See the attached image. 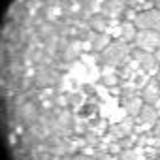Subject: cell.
I'll return each mask as SVG.
<instances>
[{"instance_id":"obj_1","label":"cell","mask_w":160,"mask_h":160,"mask_svg":"<svg viewBox=\"0 0 160 160\" xmlns=\"http://www.w3.org/2000/svg\"><path fill=\"white\" fill-rule=\"evenodd\" d=\"M0 130L12 160H160V0H10Z\"/></svg>"}]
</instances>
